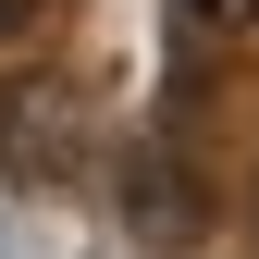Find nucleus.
Returning <instances> with one entry per match:
<instances>
[{
	"mask_svg": "<svg viewBox=\"0 0 259 259\" xmlns=\"http://www.w3.org/2000/svg\"><path fill=\"white\" fill-rule=\"evenodd\" d=\"M136 235H198V198L173 173H136Z\"/></svg>",
	"mask_w": 259,
	"mask_h": 259,
	"instance_id": "nucleus-1",
	"label": "nucleus"
},
{
	"mask_svg": "<svg viewBox=\"0 0 259 259\" xmlns=\"http://www.w3.org/2000/svg\"><path fill=\"white\" fill-rule=\"evenodd\" d=\"M185 25H198V37H235V25H259V0H173Z\"/></svg>",
	"mask_w": 259,
	"mask_h": 259,
	"instance_id": "nucleus-2",
	"label": "nucleus"
},
{
	"mask_svg": "<svg viewBox=\"0 0 259 259\" xmlns=\"http://www.w3.org/2000/svg\"><path fill=\"white\" fill-rule=\"evenodd\" d=\"M25 13H37V0H0V37H13V25H25Z\"/></svg>",
	"mask_w": 259,
	"mask_h": 259,
	"instance_id": "nucleus-3",
	"label": "nucleus"
}]
</instances>
